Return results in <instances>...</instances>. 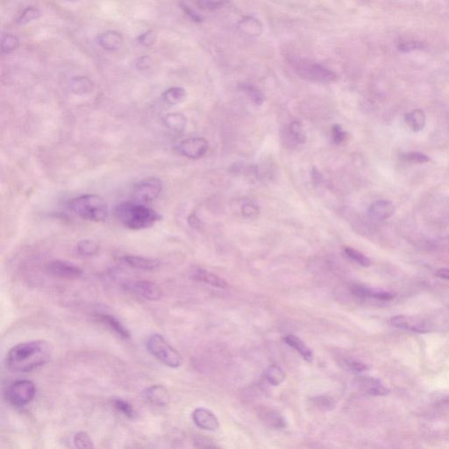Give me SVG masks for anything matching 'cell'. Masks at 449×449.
Here are the masks:
<instances>
[{
  "label": "cell",
  "instance_id": "obj_30",
  "mask_svg": "<svg viewBox=\"0 0 449 449\" xmlns=\"http://www.w3.org/2000/svg\"><path fill=\"white\" fill-rule=\"evenodd\" d=\"M99 246L92 240H82L77 244V251L83 256H95L99 252Z\"/></svg>",
  "mask_w": 449,
  "mask_h": 449
},
{
  "label": "cell",
  "instance_id": "obj_34",
  "mask_svg": "<svg viewBox=\"0 0 449 449\" xmlns=\"http://www.w3.org/2000/svg\"><path fill=\"white\" fill-rule=\"evenodd\" d=\"M345 254L352 261H354V262H356V263L361 265V266H363V267L367 268V267H369L371 265V261H370V259L369 257H367L365 255H363V253L359 252V251H357L356 250H354L352 248H349V246L345 248Z\"/></svg>",
  "mask_w": 449,
  "mask_h": 449
},
{
  "label": "cell",
  "instance_id": "obj_36",
  "mask_svg": "<svg viewBox=\"0 0 449 449\" xmlns=\"http://www.w3.org/2000/svg\"><path fill=\"white\" fill-rule=\"evenodd\" d=\"M228 0H197V6L203 11H216L224 7Z\"/></svg>",
  "mask_w": 449,
  "mask_h": 449
},
{
  "label": "cell",
  "instance_id": "obj_1",
  "mask_svg": "<svg viewBox=\"0 0 449 449\" xmlns=\"http://www.w3.org/2000/svg\"><path fill=\"white\" fill-rule=\"evenodd\" d=\"M52 355V345L47 341L22 342L8 351L6 364L13 372H30L49 363Z\"/></svg>",
  "mask_w": 449,
  "mask_h": 449
},
{
  "label": "cell",
  "instance_id": "obj_9",
  "mask_svg": "<svg viewBox=\"0 0 449 449\" xmlns=\"http://www.w3.org/2000/svg\"><path fill=\"white\" fill-rule=\"evenodd\" d=\"M391 326L397 329L409 331L416 333H428L433 330V326L428 320L421 318L397 315L390 320Z\"/></svg>",
  "mask_w": 449,
  "mask_h": 449
},
{
  "label": "cell",
  "instance_id": "obj_14",
  "mask_svg": "<svg viewBox=\"0 0 449 449\" xmlns=\"http://www.w3.org/2000/svg\"><path fill=\"white\" fill-rule=\"evenodd\" d=\"M395 212L393 204L388 200H378L370 206L368 211L369 218L375 221H384L391 218Z\"/></svg>",
  "mask_w": 449,
  "mask_h": 449
},
{
  "label": "cell",
  "instance_id": "obj_25",
  "mask_svg": "<svg viewBox=\"0 0 449 449\" xmlns=\"http://www.w3.org/2000/svg\"><path fill=\"white\" fill-rule=\"evenodd\" d=\"M187 93L182 87H171L163 93L164 102L170 105H178L185 101Z\"/></svg>",
  "mask_w": 449,
  "mask_h": 449
},
{
  "label": "cell",
  "instance_id": "obj_42",
  "mask_svg": "<svg viewBox=\"0 0 449 449\" xmlns=\"http://www.w3.org/2000/svg\"><path fill=\"white\" fill-rule=\"evenodd\" d=\"M314 402L318 407H320V409L327 411V410H332L333 408V402L328 397H317V400H314Z\"/></svg>",
  "mask_w": 449,
  "mask_h": 449
},
{
  "label": "cell",
  "instance_id": "obj_33",
  "mask_svg": "<svg viewBox=\"0 0 449 449\" xmlns=\"http://www.w3.org/2000/svg\"><path fill=\"white\" fill-rule=\"evenodd\" d=\"M262 415L265 422L268 423V424L271 426H274L276 428H283L285 426L284 418L277 412L268 410V411L262 412Z\"/></svg>",
  "mask_w": 449,
  "mask_h": 449
},
{
  "label": "cell",
  "instance_id": "obj_37",
  "mask_svg": "<svg viewBox=\"0 0 449 449\" xmlns=\"http://www.w3.org/2000/svg\"><path fill=\"white\" fill-rule=\"evenodd\" d=\"M401 159L411 163H425L430 161V158L425 154L419 152H409L401 155Z\"/></svg>",
  "mask_w": 449,
  "mask_h": 449
},
{
  "label": "cell",
  "instance_id": "obj_31",
  "mask_svg": "<svg viewBox=\"0 0 449 449\" xmlns=\"http://www.w3.org/2000/svg\"><path fill=\"white\" fill-rule=\"evenodd\" d=\"M20 41L13 34H6L1 40V51L3 54H10L19 49Z\"/></svg>",
  "mask_w": 449,
  "mask_h": 449
},
{
  "label": "cell",
  "instance_id": "obj_10",
  "mask_svg": "<svg viewBox=\"0 0 449 449\" xmlns=\"http://www.w3.org/2000/svg\"><path fill=\"white\" fill-rule=\"evenodd\" d=\"M124 289L128 293H133L149 301L160 300L163 293L159 285L151 281L140 280L128 282L124 284Z\"/></svg>",
  "mask_w": 449,
  "mask_h": 449
},
{
  "label": "cell",
  "instance_id": "obj_26",
  "mask_svg": "<svg viewBox=\"0 0 449 449\" xmlns=\"http://www.w3.org/2000/svg\"><path fill=\"white\" fill-rule=\"evenodd\" d=\"M40 15H41V13H40V10L38 9L37 7H27L17 17L15 23L17 25L19 26L28 25V24L31 23L34 20H37L40 18Z\"/></svg>",
  "mask_w": 449,
  "mask_h": 449
},
{
  "label": "cell",
  "instance_id": "obj_40",
  "mask_svg": "<svg viewBox=\"0 0 449 449\" xmlns=\"http://www.w3.org/2000/svg\"><path fill=\"white\" fill-rule=\"evenodd\" d=\"M181 8L183 11H184V13L186 14V15L190 18V19L194 22H202L203 21V18L201 17V16L198 14V13L195 11V10L192 9L191 7H189L188 5L185 3L181 4Z\"/></svg>",
  "mask_w": 449,
  "mask_h": 449
},
{
  "label": "cell",
  "instance_id": "obj_21",
  "mask_svg": "<svg viewBox=\"0 0 449 449\" xmlns=\"http://www.w3.org/2000/svg\"><path fill=\"white\" fill-rule=\"evenodd\" d=\"M97 318L99 319V321H101L102 323L105 324L106 326H109L121 338L129 339L131 337L129 331L125 327V326L120 322V320H118L117 318L106 313L99 314V315H97Z\"/></svg>",
  "mask_w": 449,
  "mask_h": 449
},
{
  "label": "cell",
  "instance_id": "obj_5",
  "mask_svg": "<svg viewBox=\"0 0 449 449\" xmlns=\"http://www.w3.org/2000/svg\"><path fill=\"white\" fill-rule=\"evenodd\" d=\"M146 347L148 352L160 363L169 368H178L183 363V357L160 334L149 336Z\"/></svg>",
  "mask_w": 449,
  "mask_h": 449
},
{
  "label": "cell",
  "instance_id": "obj_46",
  "mask_svg": "<svg viewBox=\"0 0 449 449\" xmlns=\"http://www.w3.org/2000/svg\"><path fill=\"white\" fill-rule=\"evenodd\" d=\"M435 275H436V277H440L441 279H445V280L449 281V268H440V270H438V271H436Z\"/></svg>",
  "mask_w": 449,
  "mask_h": 449
},
{
  "label": "cell",
  "instance_id": "obj_24",
  "mask_svg": "<svg viewBox=\"0 0 449 449\" xmlns=\"http://www.w3.org/2000/svg\"><path fill=\"white\" fill-rule=\"evenodd\" d=\"M405 120L407 126H409L413 132H419L425 126L426 117L421 109H415L411 113L406 114Z\"/></svg>",
  "mask_w": 449,
  "mask_h": 449
},
{
  "label": "cell",
  "instance_id": "obj_35",
  "mask_svg": "<svg viewBox=\"0 0 449 449\" xmlns=\"http://www.w3.org/2000/svg\"><path fill=\"white\" fill-rule=\"evenodd\" d=\"M73 443L77 448H93V441L86 432H78L74 436Z\"/></svg>",
  "mask_w": 449,
  "mask_h": 449
},
{
  "label": "cell",
  "instance_id": "obj_41",
  "mask_svg": "<svg viewBox=\"0 0 449 449\" xmlns=\"http://www.w3.org/2000/svg\"><path fill=\"white\" fill-rule=\"evenodd\" d=\"M347 364H348V368H349L350 370H352L353 372H364V371H367V370H369V369L368 365L364 364V363H361L359 361L349 360L347 362Z\"/></svg>",
  "mask_w": 449,
  "mask_h": 449
},
{
  "label": "cell",
  "instance_id": "obj_6",
  "mask_svg": "<svg viewBox=\"0 0 449 449\" xmlns=\"http://www.w3.org/2000/svg\"><path fill=\"white\" fill-rule=\"evenodd\" d=\"M36 387L32 381L19 380L13 383L7 388V398L10 403L17 407L27 406L34 399Z\"/></svg>",
  "mask_w": 449,
  "mask_h": 449
},
{
  "label": "cell",
  "instance_id": "obj_45",
  "mask_svg": "<svg viewBox=\"0 0 449 449\" xmlns=\"http://www.w3.org/2000/svg\"><path fill=\"white\" fill-rule=\"evenodd\" d=\"M420 45L418 42H403L398 46V49L403 52H409L412 50H418L420 48Z\"/></svg>",
  "mask_w": 449,
  "mask_h": 449
},
{
  "label": "cell",
  "instance_id": "obj_4",
  "mask_svg": "<svg viewBox=\"0 0 449 449\" xmlns=\"http://www.w3.org/2000/svg\"><path fill=\"white\" fill-rule=\"evenodd\" d=\"M289 64L296 73L305 80L325 84L333 83L337 80V75L334 72L311 60L291 57L289 60Z\"/></svg>",
  "mask_w": 449,
  "mask_h": 449
},
{
  "label": "cell",
  "instance_id": "obj_12",
  "mask_svg": "<svg viewBox=\"0 0 449 449\" xmlns=\"http://www.w3.org/2000/svg\"><path fill=\"white\" fill-rule=\"evenodd\" d=\"M354 385L361 391L375 397L386 396L391 391L381 380L371 376H359L354 380Z\"/></svg>",
  "mask_w": 449,
  "mask_h": 449
},
{
  "label": "cell",
  "instance_id": "obj_27",
  "mask_svg": "<svg viewBox=\"0 0 449 449\" xmlns=\"http://www.w3.org/2000/svg\"><path fill=\"white\" fill-rule=\"evenodd\" d=\"M240 89L248 96V98L255 105H261L263 104V102H264V95L256 86L249 84V83H242L240 86Z\"/></svg>",
  "mask_w": 449,
  "mask_h": 449
},
{
  "label": "cell",
  "instance_id": "obj_43",
  "mask_svg": "<svg viewBox=\"0 0 449 449\" xmlns=\"http://www.w3.org/2000/svg\"><path fill=\"white\" fill-rule=\"evenodd\" d=\"M241 212L245 217H254L257 215L259 213V210L257 206L253 205V204H245L242 208H241Z\"/></svg>",
  "mask_w": 449,
  "mask_h": 449
},
{
  "label": "cell",
  "instance_id": "obj_11",
  "mask_svg": "<svg viewBox=\"0 0 449 449\" xmlns=\"http://www.w3.org/2000/svg\"><path fill=\"white\" fill-rule=\"evenodd\" d=\"M46 270L47 272L52 277L66 280H75L83 275V271L78 266L61 260H55L49 262L47 264Z\"/></svg>",
  "mask_w": 449,
  "mask_h": 449
},
{
  "label": "cell",
  "instance_id": "obj_47",
  "mask_svg": "<svg viewBox=\"0 0 449 449\" xmlns=\"http://www.w3.org/2000/svg\"><path fill=\"white\" fill-rule=\"evenodd\" d=\"M189 224H191L192 228H200L202 223H201V220L197 217H196L195 215H191L190 218H189Z\"/></svg>",
  "mask_w": 449,
  "mask_h": 449
},
{
  "label": "cell",
  "instance_id": "obj_19",
  "mask_svg": "<svg viewBox=\"0 0 449 449\" xmlns=\"http://www.w3.org/2000/svg\"><path fill=\"white\" fill-rule=\"evenodd\" d=\"M193 278L195 280L209 284L211 286L216 287L218 289H224L228 286V283L224 279L213 273L205 271L203 268H196L193 272Z\"/></svg>",
  "mask_w": 449,
  "mask_h": 449
},
{
  "label": "cell",
  "instance_id": "obj_38",
  "mask_svg": "<svg viewBox=\"0 0 449 449\" xmlns=\"http://www.w3.org/2000/svg\"><path fill=\"white\" fill-rule=\"evenodd\" d=\"M332 138L335 144H342L348 138V133L345 132L342 126L337 124L332 127Z\"/></svg>",
  "mask_w": 449,
  "mask_h": 449
},
{
  "label": "cell",
  "instance_id": "obj_29",
  "mask_svg": "<svg viewBox=\"0 0 449 449\" xmlns=\"http://www.w3.org/2000/svg\"><path fill=\"white\" fill-rule=\"evenodd\" d=\"M266 378L273 386H278L285 380V373L280 367L272 365L266 371Z\"/></svg>",
  "mask_w": 449,
  "mask_h": 449
},
{
  "label": "cell",
  "instance_id": "obj_39",
  "mask_svg": "<svg viewBox=\"0 0 449 449\" xmlns=\"http://www.w3.org/2000/svg\"><path fill=\"white\" fill-rule=\"evenodd\" d=\"M137 41L142 46H153L155 43V41H156V34L152 30L145 32V33L141 34V35H139L138 38H137Z\"/></svg>",
  "mask_w": 449,
  "mask_h": 449
},
{
  "label": "cell",
  "instance_id": "obj_22",
  "mask_svg": "<svg viewBox=\"0 0 449 449\" xmlns=\"http://www.w3.org/2000/svg\"><path fill=\"white\" fill-rule=\"evenodd\" d=\"M70 88L76 95H86L93 92L94 83L89 77L78 76L75 77L70 82Z\"/></svg>",
  "mask_w": 449,
  "mask_h": 449
},
{
  "label": "cell",
  "instance_id": "obj_3",
  "mask_svg": "<svg viewBox=\"0 0 449 449\" xmlns=\"http://www.w3.org/2000/svg\"><path fill=\"white\" fill-rule=\"evenodd\" d=\"M69 208L82 219L92 222L105 221L110 209L103 197L95 194H85L69 202Z\"/></svg>",
  "mask_w": 449,
  "mask_h": 449
},
{
  "label": "cell",
  "instance_id": "obj_23",
  "mask_svg": "<svg viewBox=\"0 0 449 449\" xmlns=\"http://www.w3.org/2000/svg\"><path fill=\"white\" fill-rule=\"evenodd\" d=\"M163 120L164 125L174 132H184L187 126V119L184 114L180 113L166 114L163 117Z\"/></svg>",
  "mask_w": 449,
  "mask_h": 449
},
{
  "label": "cell",
  "instance_id": "obj_18",
  "mask_svg": "<svg viewBox=\"0 0 449 449\" xmlns=\"http://www.w3.org/2000/svg\"><path fill=\"white\" fill-rule=\"evenodd\" d=\"M123 261L126 264L129 265L132 268L142 270V271H154L159 268L161 262L156 259L147 258L143 256H132L126 255L123 256Z\"/></svg>",
  "mask_w": 449,
  "mask_h": 449
},
{
  "label": "cell",
  "instance_id": "obj_8",
  "mask_svg": "<svg viewBox=\"0 0 449 449\" xmlns=\"http://www.w3.org/2000/svg\"><path fill=\"white\" fill-rule=\"evenodd\" d=\"M209 148V144L206 139L201 137H191L185 139L175 146V150L182 156L189 159H199L206 155Z\"/></svg>",
  "mask_w": 449,
  "mask_h": 449
},
{
  "label": "cell",
  "instance_id": "obj_49",
  "mask_svg": "<svg viewBox=\"0 0 449 449\" xmlns=\"http://www.w3.org/2000/svg\"><path fill=\"white\" fill-rule=\"evenodd\" d=\"M444 402H445V403H448V405H449V397H446V398H445V399H444Z\"/></svg>",
  "mask_w": 449,
  "mask_h": 449
},
{
  "label": "cell",
  "instance_id": "obj_44",
  "mask_svg": "<svg viewBox=\"0 0 449 449\" xmlns=\"http://www.w3.org/2000/svg\"><path fill=\"white\" fill-rule=\"evenodd\" d=\"M151 64H152V59L148 56H141L136 62V66L139 70L148 69L150 67Z\"/></svg>",
  "mask_w": 449,
  "mask_h": 449
},
{
  "label": "cell",
  "instance_id": "obj_2",
  "mask_svg": "<svg viewBox=\"0 0 449 449\" xmlns=\"http://www.w3.org/2000/svg\"><path fill=\"white\" fill-rule=\"evenodd\" d=\"M114 212L120 224L130 230L147 229L163 218L156 211L136 201L120 204Z\"/></svg>",
  "mask_w": 449,
  "mask_h": 449
},
{
  "label": "cell",
  "instance_id": "obj_15",
  "mask_svg": "<svg viewBox=\"0 0 449 449\" xmlns=\"http://www.w3.org/2000/svg\"><path fill=\"white\" fill-rule=\"evenodd\" d=\"M142 396L153 406L162 407L169 403V391L163 385H152L146 388L142 392Z\"/></svg>",
  "mask_w": 449,
  "mask_h": 449
},
{
  "label": "cell",
  "instance_id": "obj_20",
  "mask_svg": "<svg viewBox=\"0 0 449 449\" xmlns=\"http://www.w3.org/2000/svg\"><path fill=\"white\" fill-rule=\"evenodd\" d=\"M283 342H285L288 346L294 348L299 354L303 357L304 360L306 362L311 363L313 358V354L311 348L306 346L305 342L302 341L301 339H299L297 336L289 334L283 338Z\"/></svg>",
  "mask_w": 449,
  "mask_h": 449
},
{
  "label": "cell",
  "instance_id": "obj_48",
  "mask_svg": "<svg viewBox=\"0 0 449 449\" xmlns=\"http://www.w3.org/2000/svg\"><path fill=\"white\" fill-rule=\"evenodd\" d=\"M311 175H312V178H313L314 181H320L321 175H320V173L316 170V169H312V171H311Z\"/></svg>",
  "mask_w": 449,
  "mask_h": 449
},
{
  "label": "cell",
  "instance_id": "obj_17",
  "mask_svg": "<svg viewBox=\"0 0 449 449\" xmlns=\"http://www.w3.org/2000/svg\"><path fill=\"white\" fill-rule=\"evenodd\" d=\"M353 293L362 299H374L381 301H390L396 297L394 293L384 289H371L363 285H354Z\"/></svg>",
  "mask_w": 449,
  "mask_h": 449
},
{
  "label": "cell",
  "instance_id": "obj_28",
  "mask_svg": "<svg viewBox=\"0 0 449 449\" xmlns=\"http://www.w3.org/2000/svg\"><path fill=\"white\" fill-rule=\"evenodd\" d=\"M288 136L298 144H304L306 142V136L303 129V126L299 121H293L289 124L288 126Z\"/></svg>",
  "mask_w": 449,
  "mask_h": 449
},
{
  "label": "cell",
  "instance_id": "obj_13",
  "mask_svg": "<svg viewBox=\"0 0 449 449\" xmlns=\"http://www.w3.org/2000/svg\"><path fill=\"white\" fill-rule=\"evenodd\" d=\"M192 419L197 428L203 430L215 432L219 428V422L209 410L198 407L192 412Z\"/></svg>",
  "mask_w": 449,
  "mask_h": 449
},
{
  "label": "cell",
  "instance_id": "obj_16",
  "mask_svg": "<svg viewBox=\"0 0 449 449\" xmlns=\"http://www.w3.org/2000/svg\"><path fill=\"white\" fill-rule=\"evenodd\" d=\"M97 41L103 50L111 52L120 50L123 45L124 39L122 34L119 32L109 30L99 34Z\"/></svg>",
  "mask_w": 449,
  "mask_h": 449
},
{
  "label": "cell",
  "instance_id": "obj_7",
  "mask_svg": "<svg viewBox=\"0 0 449 449\" xmlns=\"http://www.w3.org/2000/svg\"><path fill=\"white\" fill-rule=\"evenodd\" d=\"M163 187V183L159 178L150 177L144 179L134 185L132 197L138 203H151L160 196Z\"/></svg>",
  "mask_w": 449,
  "mask_h": 449
},
{
  "label": "cell",
  "instance_id": "obj_32",
  "mask_svg": "<svg viewBox=\"0 0 449 449\" xmlns=\"http://www.w3.org/2000/svg\"><path fill=\"white\" fill-rule=\"evenodd\" d=\"M113 406H114L115 409L117 410L118 412L122 413L127 418H136V411L133 409L132 405H130L126 400L121 399V398H114L113 399Z\"/></svg>",
  "mask_w": 449,
  "mask_h": 449
}]
</instances>
